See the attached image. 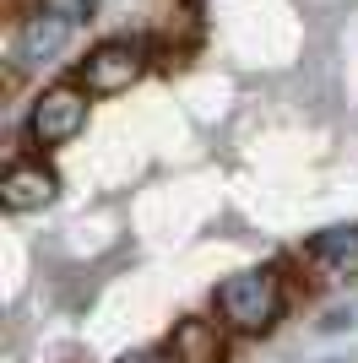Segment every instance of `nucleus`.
<instances>
[{
	"instance_id": "1",
	"label": "nucleus",
	"mask_w": 358,
	"mask_h": 363,
	"mask_svg": "<svg viewBox=\"0 0 358 363\" xmlns=\"http://www.w3.org/2000/svg\"><path fill=\"white\" fill-rule=\"evenodd\" d=\"M217 315L234 325V331H271L277 315H283V282L277 272L255 266V272H239L217 288Z\"/></svg>"
},
{
	"instance_id": "2",
	"label": "nucleus",
	"mask_w": 358,
	"mask_h": 363,
	"mask_svg": "<svg viewBox=\"0 0 358 363\" xmlns=\"http://www.w3.org/2000/svg\"><path fill=\"white\" fill-rule=\"evenodd\" d=\"M147 60H152V44H147V38H109V44H98V49L82 55L76 87L92 92V98H114V92H125V87L141 82Z\"/></svg>"
},
{
	"instance_id": "3",
	"label": "nucleus",
	"mask_w": 358,
	"mask_h": 363,
	"mask_svg": "<svg viewBox=\"0 0 358 363\" xmlns=\"http://www.w3.org/2000/svg\"><path fill=\"white\" fill-rule=\"evenodd\" d=\"M82 125H87V92L71 87V82L44 87L38 104L28 108V141L33 147H60V141L82 136Z\"/></svg>"
},
{
	"instance_id": "4",
	"label": "nucleus",
	"mask_w": 358,
	"mask_h": 363,
	"mask_svg": "<svg viewBox=\"0 0 358 363\" xmlns=\"http://www.w3.org/2000/svg\"><path fill=\"white\" fill-rule=\"evenodd\" d=\"M55 196H60V179H55V168L38 163V157H16L0 174V206L6 212H38Z\"/></svg>"
},
{
	"instance_id": "5",
	"label": "nucleus",
	"mask_w": 358,
	"mask_h": 363,
	"mask_svg": "<svg viewBox=\"0 0 358 363\" xmlns=\"http://www.w3.org/2000/svg\"><path fill=\"white\" fill-rule=\"evenodd\" d=\"M65 38H71V22H60L55 11H44V16H33V22L16 28L11 60L16 65H44V60H55L60 49H65Z\"/></svg>"
},
{
	"instance_id": "6",
	"label": "nucleus",
	"mask_w": 358,
	"mask_h": 363,
	"mask_svg": "<svg viewBox=\"0 0 358 363\" xmlns=\"http://www.w3.org/2000/svg\"><path fill=\"white\" fill-rule=\"evenodd\" d=\"M304 255H310L326 277H347V282H358V223H347V228H320Z\"/></svg>"
},
{
	"instance_id": "7",
	"label": "nucleus",
	"mask_w": 358,
	"mask_h": 363,
	"mask_svg": "<svg viewBox=\"0 0 358 363\" xmlns=\"http://www.w3.org/2000/svg\"><path fill=\"white\" fill-rule=\"evenodd\" d=\"M168 358L174 363H223L228 342L212 320H179L174 336H168Z\"/></svg>"
},
{
	"instance_id": "8",
	"label": "nucleus",
	"mask_w": 358,
	"mask_h": 363,
	"mask_svg": "<svg viewBox=\"0 0 358 363\" xmlns=\"http://www.w3.org/2000/svg\"><path fill=\"white\" fill-rule=\"evenodd\" d=\"M0 6H6V22H16V28L49 11V0H0Z\"/></svg>"
},
{
	"instance_id": "9",
	"label": "nucleus",
	"mask_w": 358,
	"mask_h": 363,
	"mask_svg": "<svg viewBox=\"0 0 358 363\" xmlns=\"http://www.w3.org/2000/svg\"><path fill=\"white\" fill-rule=\"evenodd\" d=\"M49 11L60 16V22H87V11H92V0H49Z\"/></svg>"
},
{
	"instance_id": "10",
	"label": "nucleus",
	"mask_w": 358,
	"mask_h": 363,
	"mask_svg": "<svg viewBox=\"0 0 358 363\" xmlns=\"http://www.w3.org/2000/svg\"><path fill=\"white\" fill-rule=\"evenodd\" d=\"M358 325V303H342V309H326V320H320V331H353Z\"/></svg>"
},
{
	"instance_id": "11",
	"label": "nucleus",
	"mask_w": 358,
	"mask_h": 363,
	"mask_svg": "<svg viewBox=\"0 0 358 363\" xmlns=\"http://www.w3.org/2000/svg\"><path fill=\"white\" fill-rule=\"evenodd\" d=\"M119 363H174L168 352H131V358H119Z\"/></svg>"
}]
</instances>
